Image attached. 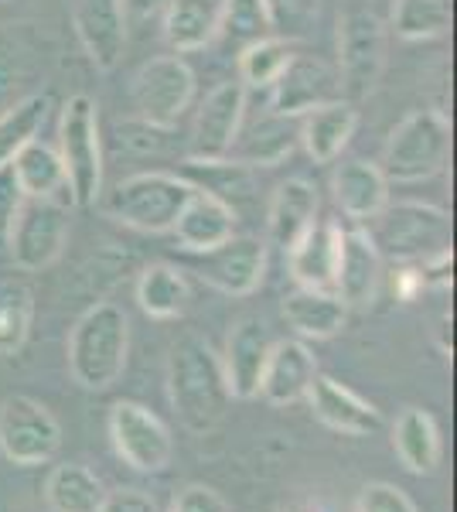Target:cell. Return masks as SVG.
Masks as SVG:
<instances>
[{
    "label": "cell",
    "instance_id": "7a4b0ae2",
    "mask_svg": "<svg viewBox=\"0 0 457 512\" xmlns=\"http://www.w3.org/2000/svg\"><path fill=\"white\" fill-rule=\"evenodd\" d=\"M130 321L113 301H96L69 332V373L82 390H110L127 369Z\"/></svg>",
    "mask_w": 457,
    "mask_h": 512
},
{
    "label": "cell",
    "instance_id": "9a60e30c",
    "mask_svg": "<svg viewBox=\"0 0 457 512\" xmlns=\"http://www.w3.org/2000/svg\"><path fill=\"white\" fill-rule=\"evenodd\" d=\"M270 349H273L270 328L256 315H243L229 328L226 352H222L219 359H222V373H226V386H229L232 400H256Z\"/></svg>",
    "mask_w": 457,
    "mask_h": 512
},
{
    "label": "cell",
    "instance_id": "30bf717a",
    "mask_svg": "<svg viewBox=\"0 0 457 512\" xmlns=\"http://www.w3.org/2000/svg\"><path fill=\"white\" fill-rule=\"evenodd\" d=\"M195 99V72L181 55H157L134 76L137 117L154 127H178Z\"/></svg>",
    "mask_w": 457,
    "mask_h": 512
},
{
    "label": "cell",
    "instance_id": "ba28073f",
    "mask_svg": "<svg viewBox=\"0 0 457 512\" xmlns=\"http://www.w3.org/2000/svg\"><path fill=\"white\" fill-rule=\"evenodd\" d=\"M62 448V427L45 403L14 393L0 403V454L18 468L48 465Z\"/></svg>",
    "mask_w": 457,
    "mask_h": 512
},
{
    "label": "cell",
    "instance_id": "44dd1931",
    "mask_svg": "<svg viewBox=\"0 0 457 512\" xmlns=\"http://www.w3.org/2000/svg\"><path fill=\"white\" fill-rule=\"evenodd\" d=\"M318 209H321L318 188L307 178H287L284 185H277V192L270 198L267 243L287 253L318 222Z\"/></svg>",
    "mask_w": 457,
    "mask_h": 512
},
{
    "label": "cell",
    "instance_id": "4fadbf2b",
    "mask_svg": "<svg viewBox=\"0 0 457 512\" xmlns=\"http://www.w3.org/2000/svg\"><path fill=\"white\" fill-rule=\"evenodd\" d=\"M331 99H342L338 72L324 59H314V55H290L284 72L270 86V113L301 120L304 113L318 110Z\"/></svg>",
    "mask_w": 457,
    "mask_h": 512
},
{
    "label": "cell",
    "instance_id": "8992f818",
    "mask_svg": "<svg viewBox=\"0 0 457 512\" xmlns=\"http://www.w3.org/2000/svg\"><path fill=\"white\" fill-rule=\"evenodd\" d=\"M191 198V185L174 171H140L113 188L106 216L140 233H168Z\"/></svg>",
    "mask_w": 457,
    "mask_h": 512
},
{
    "label": "cell",
    "instance_id": "74e56055",
    "mask_svg": "<svg viewBox=\"0 0 457 512\" xmlns=\"http://www.w3.org/2000/svg\"><path fill=\"white\" fill-rule=\"evenodd\" d=\"M270 14V31L280 41H307L321 14V0H263Z\"/></svg>",
    "mask_w": 457,
    "mask_h": 512
},
{
    "label": "cell",
    "instance_id": "ab89813d",
    "mask_svg": "<svg viewBox=\"0 0 457 512\" xmlns=\"http://www.w3.org/2000/svg\"><path fill=\"white\" fill-rule=\"evenodd\" d=\"M355 512H417V506H413L410 495L403 489H396V485L369 482L359 492V506H355Z\"/></svg>",
    "mask_w": 457,
    "mask_h": 512
},
{
    "label": "cell",
    "instance_id": "ffe728a7",
    "mask_svg": "<svg viewBox=\"0 0 457 512\" xmlns=\"http://www.w3.org/2000/svg\"><path fill=\"white\" fill-rule=\"evenodd\" d=\"M342 233L338 222H314L307 233L287 250V267L297 287H318L335 291L338 253H342Z\"/></svg>",
    "mask_w": 457,
    "mask_h": 512
},
{
    "label": "cell",
    "instance_id": "d4e9b609",
    "mask_svg": "<svg viewBox=\"0 0 457 512\" xmlns=\"http://www.w3.org/2000/svg\"><path fill=\"white\" fill-rule=\"evenodd\" d=\"M280 315H284V321L301 338L324 342V338H335L345 328L348 308L335 291L294 287V291L284 297V304H280Z\"/></svg>",
    "mask_w": 457,
    "mask_h": 512
},
{
    "label": "cell",
    "instance_id": "52a82bcc",
    "mask_svg": "<svg viewBox=\"0 0 457 512\" xmlns=\"http://www.w3.org/2000/svg\"><path fill=\"white\" fill-rule=\"evenodd\" d=\"M386 69V24L372 11H345L338 18V89L359 106L376 93Z\"/></svg>",
    "mask_w": 457,
    "mask_h": 512
},
{
    "label": "cell",
    "instance_id": "83f0119b",
    "mask_svg": "<svg viewBox=\"0 0 457 512\" xmlns=\"http://www.w3.org/2000/svg\"><path fill=\"white\" fill-rule=\"evenodd\" d=\"M222 0H168L164 7V41L174 55L202 52L219 35Z\"/></svg>",
    "mask_w": 457,
    "mask_h": 512
},
{
    "label": "cell",
    "instance_id": "7dc6e473",
    "mask_svg": "<svg viewBox=\"0 0 457 512\" xmlns=\"http://www.w3.org/2000/svg\"><path fill=\"white\" fill-rule=\"evenodd\" d=\"M437 345H440V352H444V355L454 352V342H451V315L440 318V325H437Z\"/></svg>",
    "mask_w": 457,
    "mask_h": 512
},
{
    "label": "cell",
    "instance_id": "277c9868",
    "mask_svg": "<svg viewBox=\"0 0 457 512\" xmlns=\"http://www.w3.org/2000/svg\"><path fill=\"white\" fill-rule=\"evenodd\" d=\"M58 158L76 209H93L103 198V144H99V106L89 96H72L58 117Z\"/></svg>",
    "mask_w": 457,
    "mask_h": 512
},
{
    "label": "cell",
    "instance_id": "bcb514c9",
    "mask_svg": "<svg viewBox=\"0 0 457 512\" xmlns=\"http://www.w3.org/2000/svg\"><path fill=\"white\" fill-rule=\"evenodd\" d=\"M420 291H423V280H420L417 263H400V267L393 270V297L400 304H413Z\"/></svg>",
    "mask_w": 457,
    "mask_h": 512
},
{
    "label": "cell",
    "instance_id": "f35d334b",
    "mask_svg": "<svg viewBox=\"0 0 457 512\" xmlns=\"http://www.w3.org/2000/svg\"><path fill=\"white\" fill-rule=\"evenodd\" d=\"M116 130H120L123 144L134 147V151H140V154H164L171 144V134H174V127H154V123H147L140 117L120 123Z\"/></svg>",
    "mask_w": 457,
    "mask_h": 512
},
{
    "label": "cell",
    "instance_id": "e575fe53",
    "mask_svg": "<svg viewBox=\"0 0 457 512\" xmlns=\"http://www.w3.org/2000/svg\"><path fill=\"white\" fill-rule=\"evenodd\" d=\"M35 294L24 280H0V359L18 355L31 335Z\"/></svg>",
    "mask_w": 457,
    "mask_h": 512
},
{
    "label": "cell",
    "instance_id": "d6a6232c",
    "mask_svg": "<svg viewBox=\"0 0 457 512\" xmlns=\"http://www.w3.org/2000/svg\"><path fill=\"white\" fill-rule=\"evenodd\" d=\"M48 110H52V96L31 93L0 113V168H11V161L18 158L24 147L31 140H38L41 127L48 120Z\"/></svg>",
    "mask_w": 457,
    "mask_h": 512
},
{
    "label": "cell",
    "instance_id": "8d00e7d4",
    "mask_svg": "<svg viewBox=\"0 0 457 512\" xmlns=\"http://www.w3.org/2000/svg\"><path fill=\"white\" fill-rule=\"evenodd\" d=\"M290 41L280 38H260L253 45H246L239 52V82L246 89H270L273 79L284 72V65L290 62Z\"/></svg>",
    "mask_w": 457,
    "mask_h": 512
},
{
    "label": "cell",
    "instance_id": "836d02e7",
    "mask_svg": "<svg viewBox=\"0 0 457 512\" xmlns=\"http://www.w3.org/2000/svg\"><path fill=\"white\" fill-rule=\"evenodd\" d=\"M454 0H393L389 24L403 41H427L451 31Z\"/></svg>",
    "mask_w": 457,
    "mask_h": 512
},
{
    "label": "cell",
    "instance_id": "5b68a950",
    "mask_svg": "<svg viewBox=\"0 0 457 512\" xmlns=\"http://www.w3.org/2000/svg\"><path fill=\"white\" fill-rule=\"evenodd\" d=\"M372 243L393 263H420L451 250V216L427 202H396L376 216Z\"/></svg>",
    "mask_w": 457,
    "mask_h": 512
},
{
    "label": "cell",
    "instance_id": "484cf974",
    "mask_svg": "<svg viewBox=\"0 0 457 512\" xmlns=\"http://www.w3.org/2000/svg\"><path fill=\"white\" fill-rule=\"evenodd\" d=\"M178 178H185L195 192H205L219 202H226L236 209L239 202H249L256 192V175L253 168H246L243 161L236 158H188L181 161V168L174 171Z\"/></svg>",
    "mask_w": 457,
    "mask_h": 512
},
{
    "label": "cell",
    "instance_id": "4316f807",
    "mask_svg": "<svg viewBox=\"0 0 457 512\" xmlns=\"http://www.w3.org/2000/svg\"><path fill=\"white\" fill-rule=\"evenodd\" d=\"M301 144V120L297 117H280V113H267L263 120H256L243 137H236L229 154H236V161H243L246 168H277Z\"/></svg>",
    "mask_w": 457,
    "mask_h": 512
},
{
    "label": "cell",
    "instance_id": "e0dca14e",
    "mask_svg": "<svg viewBox=\"0 0 457 512\" xmlns=\"http://www.w3.org/2000/svg\"><path fill=\"white\" fill-rule=\"evenodd\" d=\"M304 400L311 403L314 417H318L324 427H331V431H338L345 437H369L382 431V414L376 403L362 400L359 393L348 390L345 383H338V379H331V376H321V373L314 376Z\"/></svg>",
    "mask_w": 457,
    "mask_h": 512
},
{
    "label": "cell",
    "instance_id": "7bdbcfd3",
    "mask_svg": "<svg viewBox=\"0 0 457 512\" xmlns=\"http://www.w3.org/2000/svg\"><path fill=\"white\" fill-rule=\"evenodd\" d=\"M96 512H161V509H157L154 495L140 489H116L103 495Z\"/></svg>",
    "mask_w": 457,
    "mask_h": 512
},
{
    "label": "cell",
    "instance_id": "8fae6325",
    "mask_svg": "<svg viewBox=\"0 0 457 512\" xmlns=\"http://www.w3.org/2000/svg\"><path fill=\"white\" fill-rule=\"evenodd\" d=\"M110 437L113 448L127 461L134 472L157 475L171 465L174 441L168 427L161 424V417L151 414L144 403L120 400L110 410Z\"/></svg>",
    "mask_w": 457,
    "mask_h": 512
},
{
    "label": "cell",
    "instance_id": "f6af8a7d",
    "mask_svg": "<svg viewBox=\"0 0 457 512\" xmlns=\"http://www.w3.org/2000/svg\"><path fill=\"white\" fill-rule=\"evenodd\" d=\"M123 11V21H127V31L130 28H147L151 21H157L168 7V0H116Z\"/></svg>",
    "mask_w": 457,
    "mask_h": 512
},
{
    "label": "cell",
    "instance_id": "60d3db41",
    "mask_svg": "<svg viewBox=\"0 0 457 512\" xmlns=\"http://www.w3.org/2000/svg\"><path fill=\"white\" fill-rule=\"evenodd\" d=\"M168 512H229V502L212 485H185Z\"/></svg>",
    "mask_w": 457,
    "mask_h": 512
},
{
    "label": "cell",
    "instance_id": "6da1fadb",
    "mask_svg": "<svg viewBox=\"0 0 457 512\" xmlns=\"http://www.w3.org/2000/svg\"><path fill=\"white\" fill-rule=\"evenodd\" d=\"M168 400L188 434H212L226 420L232 393L222 359L205 335L188 332L174 342L168 355Z\"/></svg>",
    "mask_w": 457,
    "mask_h": 512
},
{
    "label": "cell",
    "instance_id": "ee69618b",
    "mask_svg": "<svg viewBox=\"0 0 457 512\" xmlns=\"http://www.w3.org/2000/svg\"><path fill=\"white\" fill-rule=\"evenodd\" d=\"M21 192L14 185L11 168H0V250L7 246V236H11V222L18 216V205H21Z\"/></svg>",
    "mask_w": 457,
    "mask_h": 512
},
{
    "label": "cell",
    "instance_id": "d590c367",
    "mask_svg": "<svg viewBox=\"0 0 457 512\" xmlns=\"http://www.w3.org/2000/svg\"><path fill=\"white\" fill-rule=\"evenodd\" d=\"M270 14L263 0H222L219 11V35L226 45L239 48L243 52L246 45L260 38H270Z\"/></svg>",
    "mask_w": 457,
    "mask_h": 512
},
{
    "label": "cell",
    "instance_id": "7402d4cb",
    "mask_svg": "<svg viewBox=\"0 0 457 512\" xmlns=\"http://www.w3.org/2000/svg\"><path fill=\"white\" fill-rule=\"evenodd\" d=\"M236 222L239 216L232 205L191 188V198L185 202V209H181L178 222L171 226V233L178 239L181 250L205 253V250H212V246L226 243L229 236H236Z\"/></svg>",
    "mask_w": 457,
    "mask_h": 512
},
{
    "label": "cell",
    "instance_id": "d6986e66",
    "mask_svg": "<svg viewBox=\"0 0 457 512\" xmlns=\"http://www.w3.org/2000/svg\"><path fill=\"white\" fill-rule=\"evenodd\" d=\"M314 376H318L314 352L307 349L301 338H284V342H273L256 396H263L273 407H290V403L304 400Z\"/></svg>",
    "mask_w": 457,
    "mask_h": 512
},
{
    "label": "cell",
    "instance_id": "2e32d148",
    "mask_svg": "<svg viewBox=\"0 0 457 512\" xmlns=\"http://www.w3.org/2000/svg\"><path fill=\"white\" fill-rule=\"evenodd\" d=\"M72 28L99 72L120 65L127 52V21L116 0H72Z\"/></svg>",
    "mask_w": 457,
    "mask_h": 512
},
{
    "label": "cell",
    "instance_id": "1f68e13d",
    "mask_svg": "<svg viewBox=\"0 0 457 512\" xmlns=\"http://www.w3.org/2000/svg\"><path fill=\"white\" fill-rule=\"evenodd\" d=\"M103 482L86 465H55L45 482V506L48 512H96L103 502Z\"/></svg>",
    "mask_w": 457,
    "mask_h": 512
},
{
    "label": "cell",
    "instance_id": "4dcf8cb0",
    "mask_svg": "<svg viewBox=\"0 0 457 512\" xmlns=\"http://www.w3.org/2000/svg\"><path fill=\"white\" fill-rule=\"evenodd\" d=\"M191 287L181 267L174 263H151V267L140 270L137 277V304L147 318L171 321L181 318L188 311Z\"/></svg>",
    "mask_w": 457,
    "mask_h": 512
},
{
    "label": "cell",
    "instance_id": "ac0fdd59",
    "mask_svg": "<svg viewBox=\"0 0 457 512\" xmlns=\"http://www.w3.org/2000/svg\"><path fill=\"white\" fill-rule=\"evenodd\" d=\"M382 284V256L372 243L369 229H345L342 253H338L335 294L345 301V308H372Z\"/></svg>",
    "mask_w": 457,
    "mask_h": 512
},
{
    "label": "cell",
    "instance_id": "f546056e",
    "mask_svg": "<svg viewBox=\"0 0 457 512\" xmlns=\"http://www.w3.org/2000/svg\"><path fill=\"white\" fill-rule=\"evenodd\" d=\"M393 448L400 454L403 468L413 475H434L440 465V431L437 420L420 407H406L396 417Z\"/></svg>",
    "mask_w": 457,
    "mask_h": 512
},
{
    "label": "cell",
    "instance_id": "b9f144b4",
    "mask_svg": "<svg viewBox=\"0 0 457 512\" xmlns=\"http://www.w3.org/2000/svg\"><path fill=\"white\" fill-rule=\"evenodd\" d=\"M420 280H423V291H447L454 284V250H444L437 256H427V260L417 263Z\"/></svg>",
    "mask_w": 457,
    "mask_h": 512
},
{
    "label": "cell",
    "instance_id": "9c48e42d",
    "mask_svg": "<svg viewBox=\"0 0 457 512\" xmlns=\"http://www.w3.org/2000/svg\"><path fill=\"white\" fill-rule=\"evenodd\" d=\"M69 239V209L52 198H21L4 250L18 270H45L62 256Z\"/></svg>",
    "mask_w": 457,
    "mask_h": 512
},
{
    "label": "cell",
    "instance_id": "7c38bea8",
    "mask_svg": "<svg viewBox=\"0 0 457 512\" xmlns=\"http://www.w3.org/2000/svg\"><path fill=\"white\" fill-rule=\"evenodd\" d=\"M198 277L229 297H249L267 274V243L256 236H229L226 243L198 253Z\"/></svg>",
    "mask_w": 457,
    "mask_h": 512
},
{
    "label": "cell",
    "instance_id": "cb8c5ba5",
    "mask_svg": "<svg viewBox=\"0 0 457 512\" xmlns=\"http://www.w3.org/2000/svg\"><path fill=\"white\" fill-rule=\"evenodd\" d=\"M359 127V106L348 99H331L301 117V144L314 164H331L348 147Z\"/></svg>",
    "mask_w": 457,
    "mask_h": 512
},
{
    "label": "cell",
    "instance_id": "5bb4252c",
    "mask_svg": "<svg viewBox=\"0 0 457 512\" xmlns=\"http://www.w3.org/2000/svg\"><path fill=\"white\" fill-rule=\"evenodd\" d=\"M246 113L243 82H219L195 113V127L188 137L191 158H226L239 137Z\"/></svg>",
    "mask_w": 457,
    "mask_h": 512
},
{
    "label": "cell",
    "instance_id": "3957f363",
    "mask_svg": "<svg viewBox=\"0 0 457 512\" xmlns=\"http://www.w3.org/2000/svg\"><path fill=\"white\" fill-rule=\"evenodd\" d=\"M451 161V120L440 110H413L396 123L382 147V175L396 185L430 181Z\"/></svg>",
    "mask_w": 457,
    "mask_h": 512
},
{
    "label": "cell",
    "instance_id": "603a6c76",
    "mask_svg": "<svg viewBox=\"0 0 457 512\" xmlns=\"http://www.w3.org/2000/svg\"><path fill=\"white\" fill-rule=\"evenodd\" d=\"M331 195L348 219H376L389 205V181L379 164L352 158L338 164L331 175Z\"/></svg>",
    "mask_w": 457,
    "mask_h": 512
},
{
    "label": "cell",
    "instance_id": "f1b7e54d",
    "mask_svg": "<svg viewBox=\"0 0 457 512\" xmlns=\"http://www.w3.org/2000/svg\"><path fill=\"white\" fill-rule=\"evenodd\" d=\"M11 175L24 198H52V202L72 205L62 158H58L55 147L41 144V140H31L18 158L11 161Z\"/></svg>",
    "mask_w": 457,
    "mask_h": 512
}]
</instances>
